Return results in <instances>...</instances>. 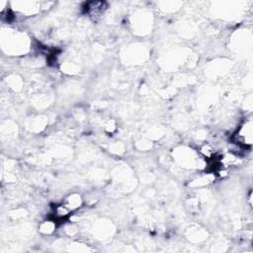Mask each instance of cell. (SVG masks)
Instances as JSON below:
<instances>
[{"label":"cell","mask_w":253,"mask_h":253,"mask_svg":"<svg viewBox=\"0 0 253 253\" xmlns=\"http://www.w3.org/2000/svg\"><path fill=\"white\" fill-rule=\"evenodd\" d=\"M251 121L246 122L243 126H240L238 131L235 133V144L238 146L251 145L252 143V129H251Z\"/></svg>","instance_id":"6da1fadb"}]
</instances>
